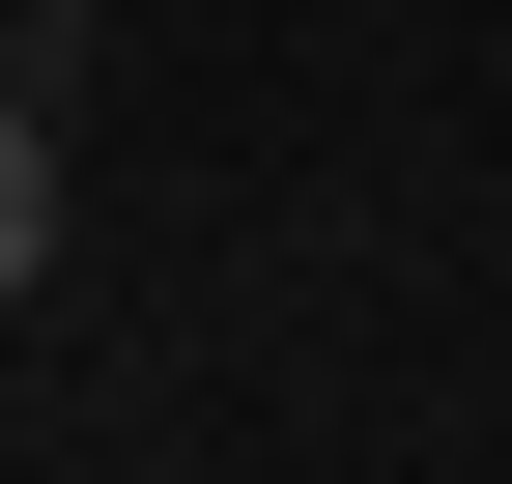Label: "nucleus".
I'll return each instance as SVG.
<instances>
[{"mask_svg":"<svg viewBox=\"0 0 512 484\" xmlns=\"http://www.w3.org/2000/svg\"><path fill=\"white\" fill-rule=\"evenodd\" d=\"M29 257H57V86L0 57V285H29Z\"/></svg>","mask_w":512,"mask_h":484,"instance_id":"nucleus-1","label":"nucleus"}]
</instances>
